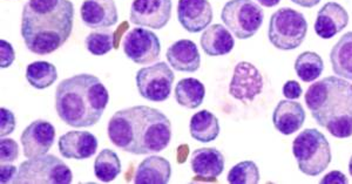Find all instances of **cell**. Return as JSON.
Listing matches in <instances>:
<instances>
[{"instance_id": "obj_16", "label": "cell", "mask_w": 352, "mask_h": 184, "mask_svg": "<svg viewBox=\"0 0 352 184\" xmlns=\"http://www.w3.org/2000/svg\"><path fill=\"white\" fill-rule=\"evenodd\" d=\"M58 147L65 159L86 160L96 154L98 140L92 133L72 130L60 137Z\"/></svg>"}, {"instance_id": "obj_26", "label": "cell", "mask_w": 352, "mask_h": 184, "mask_svg": "<svg viewBox=\"0 0 352 184\" xmlns=\"http://www.w3.org/2000/svg\"><path fill=\"white\" fill-rule=\"evenodd\" d=\"M121 162L116 152L104 149L94 161V174L98 180L109 183L120 175Z\"/></svg>"}, {"instance_id": "obj_12", "label": "cell", "mask_w": 352, "mask_h": 184, "mask_svg": "<svg viewBox=\"0 0 352 184\" xmlns=\"http://www.w3.org/2000/svg\"><path fill=\"white\" fill-rule=\"evenodd\" d=\"M263 91V76L256 66L241 61L235 66L234 76L229 84V94L236 100L248 102Z\"/></svg>"}, {"instance_id": "obj_35", "label": "cell", "mask_w": 352, "mask_h": 184, "mask_svg": "<svg viewBox=\"0 0 352 184\" xmlns=\"http://www.w3.org/2000/svg\"><path fill=\"white\" fill-rule=\"evenodd\" d=\"M18 170L16 167L10 163H1L0 167V182L1 183H13L16 177Z\"/></svg>"}, {"instance_id": "obj_21", "label": "cell", "mask_w": 352, "mask_h": 184, "mask_svg": "<svg viewBox=\"0 0 352 184\" xmlns=\"http://www.w3.org/2000/svg\"><path fill=\"white\" fill-rule=\"evenodd\" d=\"M172 177V165L161 157H149L142 161L134 175L135 184H167Z\"/></svg>"}, {"instance_id": "obj_9", "label": "cell", "mask_w": 352, "mask_h": 184, "mask_svg": "<svg viewBox=\"0 0 352 184\" xmlns=\"http://www.w3.org/2000/svg\"><path fill=\"white\" fill-rule=\"evenodd\" d=\"M175 76L166 62H156L139 69L135 81L138 91L146 100L162 102L170 96Z\"/></svg>"}, {"instance_id": "obj_32", "label": "cell", "mask_w": 352, "mask_h": 184, "mask_svg": "<svg viewBox=\"0 0 352 184\" xmlns=\"http://www.w3.org/2000/svg\"><path fill=\"white\" fill-rule=\"evenodd\" d=\"M1 124H0V137H5L12 134L16 129V116L11 111L6 108L0 109Z\"/></svg>"}, {"instance_id": "obj_24", "label": "cell", "mask_w": 352, "mask_h": 184, "mask_svg": "<svg viewBox=\"0 0 352 184\" xmlns=\"http://www.w3.org/2000/svg\"><path fill=\"white\" fill-rule=\"evenodd\" d=\"M330 62L336 76L352 81V32L345 33L332 47Z\"/></svg>"}, {"instance_id": "obj_5", "label": "cell", "mask_w": 352, "mask_h": 184, "mask_svg": "<svg viewBox=\"0 0 352 184\" xmlns=\"http://www.w3.org/2000/svg\"><path fill=\"white\" fill-rule=\"evenodd\" d=\"M292 154L300 172L308 176H317L331 162V149L327 137L317 129H305L292 142Z\"/></svg>"}, {"instance_id": "obj_17", "label": "cell", "mask_w": 352, "mask_h": 184, "mask_svg": "<svg viewBox=\"0 0 352 184\" xmlns=\"http://www.w3.org/2000/svg\"><path fill=\"white\" fill-rule=\"evenodd\" d=\"M349 24V14L342 5L330 1L317 13L315 32L322 39H331Z\"/></svg>"}, {"instance_id": "obj_2", "label": "cell", "mask_w": 352, "mask_h": 184, "mask_svg": "<svg viewBox=\"0 0 352 184\" xmlns=\"http://www.w3.org/2000/svg\"><path fill=\"white\" fill-rule=\"evenodd\" d=\"M71 0H28L21 13V36L28 51L46 56L56 52L72 33Z\"/></svg>"}, {"instance_id": "obj_25", "label": "cell", "mask_w": 352, "mask_h": 184, "mask_svg": "<svg viewBox=\"0 0 352 184\" xmlns=\"http://www.w3.org/2000/svg\"><path fill=\"white\" fill-rule=\"evenodd\" d=\"M174 94L176 102L180 106L188 109H195L204 104L206 89L200 80L194 78H186L177 82Z\"/></svg>"}, {"instance_id": "obj_18", "label": "cell", "mask_w": 352, "mask_h": 184, "mask_svg": "<svg viewBox=\"0 0 352 184\" xmlns=\"http://www.w3.org/2000/svg\"><path fill=\"white\" fill-rule=\"evenodd\" d=\"M305 112L300 102L294 100H282L277 104L272 114L275 128L283 135H292L302 128L305 124Z\"/></svg>"}, {"instance_id": "obj_7", "label": "cell", "mask_w": 352, "mask_h": 184, "mask_svg": "<svg viewBox=\"0 0 352 184\" xmlns=\"http://www.w3.org/2000/svg\"><path fill=\"white\" fill-rule=\"evenodd\" d=\"M73 174L67 164L54 155L28 159L19 165L16 184H69Z\"/></svg>"}, {"instance_id": "obj_23", "label": "cell", "mask_w": 352, "mask_h": 184, "mask_svg": "<svg viewBox=\"0 0 352 184\" xmlns=\"http://www.w3.org/2000/svg\"><path fill=\"white\" fill-rule=\"evenodd\" d=\"M190 137L197 142L208 143L217 140L220 134V122L217 116L207 109L195 113L190 119L189 124Z\"/></svg>"}, {"instance_id": "obj_19", "label": "cell", "mask_w": 352, "mask_h": 184, "mask_svg": "<svg viewBox=\"0 0 352 184\" xmlns=\"http://www.w3.org/2000/svg\"><path fill=\"white\" fill-rule=\"evenodd\" d=\"M173 69L179 72L194 73L200 69L201 56L197 44L188 39L176 41L166 53Z\"/></svg>"}, {"instance_id": "obj_37", "label": "cell", "mask_w": 352, "mask_h": 184, "mask_svg": "<svg viewBox=\"0 0 352 184\" xmlns=\"http://www.w3.org/2000/svg\"><path fill=\"white\" fill-rule=\"evenodd\" d=\"M294 4L302 6V8H311L320 4V0H292Z\"/></svg>"}, {"instance_id": "obj_34", "label": "cell", "mask_w": 352, "mask_h": 184, "mask_svg": "<svg viewBox=\"0 0 352 184\" xmlns=\"http://www.w3.org/2000/svg\"><path fill=\"white\" fill-rule=\"evenodd\" d=\"M303 93V89L300 87V84L297 81L289 80L285 82L283 86V95L288 99V100H296L300 99Z\"/></svg>"}, {"instance_id": "obj_38", "label": "cell", "mask_w": 352, "mask_h": 184, "mask_svg": "<svg viewBox=\"0 0 352 184\" xmlns=\"http://www.w3.org/2000/svg\"><path fill=\"white\" fill-rule=\"evenodd\" d=\"M256 1L262 6H265V8H274V6L280 4V0H256Z\"/></svg>"}, {"instance_id": "obj_6", "label": "cell", "mask_w": 352, "mask_h": 184, "mask_svg": "<svg viewBox=\"0 0 352 184\" xmlns=\"http://www.w3.org/2000/svg\"><path fill=\"white\" fill-rule=\"evenodd\" d=\"M308 33L305 16L296 10L282 8L272 14L269 23V41L280 51L300 47Z\"/></svg>"}, {"instance_id": "obj_1", "label": "cell", "mask_w": 352, "mask_h": 184, "mask_svg": "<svg viewBox=\"0 0 352 184\" xmlns=\"http://www.w3.org/2000/svg\"><path fill=\"white\" fill-rule=\"evenodd\" d=\"M109 140L133 155L160 152L172 140V124L164 113L148 106L116 112L107 127Z\"/></svg>"}, {"instance_id": "obj_39", "label": "cell", "mask_w": 352, "mask_h": 184, "mask_svg": "<svg viewBox=\"0 0 352 184\" xmlns=\"http://www.w3.org/2000/svg\"><path fill=\"white\" fill-rule=\"evenodd\" d=\"M349 172H350V175L352 176V157L350 159V162H349Z\"/></svg>"}, {"instance_id": "obj_11", "label": "cell", "mask_w": 352, "mask_h": 184, "mask_svg": "<svg viewBox=\"0 0 352 184\" xmlns=\"http://www.w3.org/2000/svg\"><path fill=\"white\" fill-rule=\"evenodd\" d=\"M172 8V0H134L131 6V23L161 30L168 24Z\"/></svg>"}, {"instance_id": "obj_30", "label": "cell", "mask_w": 352, "mask_h": 184, "mask_svg": "<svg viewBox=\"0 0 352 184\" xmlns=\"http://www.w3.org/2000/svg\"><path fill=\"white\" fill-rule=\"evenodd\" d=\"M227 181L230 184H257L260 182V170L255 162L242 161L229 170Z\"/></svg>"}, {"instance_id": "obj_27", "label": "cell", "mask_w": 352, "mask_h": 184, "mask_svg": "<svg viewBox=\"0 0 352 184\" xmlns=\"http://www.w3.org/2000/svg\"><path fill=\"white\" fill-rule=\"evenodd\" d=\"M28 84L36 89H48L58 79L56 66L47 61H34L26 69Z\"/></svg>"}, {"instance_id": "obj_10", "label": "cell", "mask_w": 352, "mask_h": 184, "mask_svg": "<svg viewBox=\"0 0 352 184\" xmlns=\"http://www.w3.org/2000/svg\"><path fill=\"white\" fill-rule=\"evenodd\" d=\"M126 56L139 65L153 64L160 58L161 44L159 36L146 28H133L122 41Z\"/></svg>"}, {"instance_id": "obj_31", "label": "cell", "mask_w": 352, "mask_h": 184, "mask_svg": "<svg viewBox=\"0 0 352 184\" xmlns=\"http://www.w3.org/2000/svg\"><path fill=\"white\" fill-rule=\"evenodd\" d=\"M19 157V146L16 141L1 137L0 140V161L1 163H12Z\"/></svg>"}, {"instance_id": "obj_33", "label": "cell", "mask_w": 352, "mask_h": 184, "mask_svg": "<svg viewBox=\"0 0 352 184\" xmlns=\"http://www.w3.org/2000/svg\"><path fill=\"white\" fill-rule=\"evenodd\" d=\"M16 59V53L12 45L8 41H0V67L8 69Z\"/></svg>"}, {"instance_id": "obj_4", "label": "cell", "mask_w": 352, "mask_h": 184, "mask_svg": "<svg viewBox=\"0 0 352 184\" xmlns=\"http://www.w3.org/2000/svg\"><path fill=\"white\" fill-rule=\"evenodd\" d=\"M305 104L317 124L332 137H352V84L338 76L316 81L305 93Z\"/></svg>"}, {"instance_id": "obj_29", "label": "cell", "mask_w": 352, "mask_h": 184, "mask_svg": "<svg viewBox=\"0 0 352 184\" xmlns=\"http://www.w3.org/2000/svg\"><path fill=\"white\" fill-rule=\"evenodd\" d=\"M85 45L93 56H104L114 47V32L109 28L96 30L86 36Z\"/></svg>"}, {"instance_id": "obj_13", "label": "cell", "mask_w": 352, "mask_h": 184, "mask_svg": "<svg viewBox=\"0 0 352 184\" xmlns=\"http://www.w3.org/2000/svg\"><path fill=\"white\" fill-rule=\"evenodd\" d=\"M56 140V128L48 121L36 120L28 124L21 134L25 157L36 159L46 155Z\"/></svg>"}, {"instance_id": "obj_28", "label": "cell", "mask_w": 352, "mask_h": 184, "mask_svg": "<svg viewBox=\"0 0 352 184\" xmlns=\"http://www.w3.org/2000/svg\"><path fill=\"white\" fill-rule=\"evenodd\" d=\"M295 71L300 80L312 82L317 80L324 71V62L317 53L303 52L297 56Z\"/></svg>"}, {"instance_id": "obj_8", "label": "cell", "mask_w": 352, "mask_h": 184, "mask_svg": "<svg viewBox=\"0 0 352 184\" xmlns=\"http://www.w3.org/2000/svg\"><path fill=\"white\" fill-rule=\"evenodd\" d=\"M221 19L237 39L245 41L256 34L263 24V10L252 0H230L224 5Z\"/></svg>"}, {"instance_id": "obj_3", "label": "cell", "mask_w": 352, "mask_h": 184, "mask_svg": "<svg viewBox=\"0 0 352 184\" xmlns=\"http://www.w3.org/2000/svg\"><path fill=\"white\" fill-rule=\"evenodd\" d=\"M109 102V91L92 74L71 76L56 87V113L73 128H86L98 124Z\"/></svg>"}, {"instance_id": "obj_36", "label": "cell", "mask_w": 352, "mask_h": 184, "mask_svg": "<svg viewBox=\"0 0 352 184\" xmlns=\"http://www.w3.org/2000/svg\"><path fill=\"white\" fill-rule=\"evenodd\" d=\"M320 183L322 184H333V183H340V184H346L349 183L348 177L345 176L343 172H329L328 175H325L323 177V180H320Z\"/></svg>"}, {"instance_id": "obj_20", "label": "cell", "mask_w": 352, "mask_h": 184, "mask_svg": "<svg viewBox=\"0 0 352 184\" xmlns=\"http://www.w3.org/2000/svg\"><path fill=\"white\" fill-rule=\"evenodd\" d=\"M190 167L197 177L212 180L224 170L223 154L217 148H199L192 152Z\"/></svg>"}, {"instance_id": "obj_14", "label": "cell", "mask_w": 352, "mask_h": 184, "mask_svg": "<svg viewBox=\"0 0 352 184\" xmlns=\"http://www.w3.org/2000/svg\"><path fill=\"white\" fill-rule=\"evenodd\" d=\"M177 19L187 32H201L212 23V5L208 0H179Z\"/></svg>"}, {"instance_id": "obj_22", "label": "cell", "mask_w": 352, "mask_h": 184, "mask_svg": "<svg viewBox=\"0 0 352 184\" xmlns=\"http://www.w3.org/2000/svg\"><path fill=\"white\" fill-rule=\"evenodd\" d=\"M200 44L207 56H220L232 52L235 41L228 28L221 24H214L204 30Z\"/></svg>"}, {"instance_id": "obj_15", "label": "cell", "mask_w": 352, "mask_h": 184, "mask_svg": "<svg viewBox=\"0 0 352 184\" xmlns=\"http://www.w3.org/2000/svg\"><path fill=\"white\" fill-rule=\"evenodd\" d=\"M80 14L84 24L93 30L112 27L119 21L114 0H84Z\"/></svg>"}]
</instances>
